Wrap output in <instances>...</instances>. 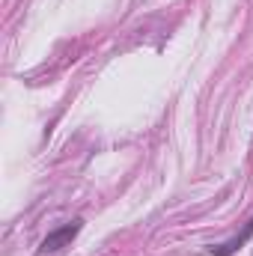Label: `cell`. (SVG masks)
Returning <instances> with one entry per match:
<instances>
[{"instance_id":"obj_1","label":"cell","mask_w":253,"mask_h":256,"mask_svg":"<svg viewBox=\"0 0 253 256\" xmlns=\"http://www.w3.org/2000/svg\"><path fill=\"white\" fill-rule=\"evenodd\" d=\"M80 230H84V220H80V218H74V220H68V224H63V226L51 230V232L42 238V244H39V254H57V250L68 248Z\"/></svg>"},{"instance_id":"obj_2","label":"cell","mask_w":253,"mask_h":256,"mask_svg":"<svg viewBox=\"0 0 253 256\" xmlns=\"http://www.w3.org/2000/svg\"><path fill=\"white\" fill-rule=\"evenodd\" d=\"M250 236H253V218L244 224V230L242 232H236L230 242H220V244H212L208 248V256H232L238 248H244L248 242H250Z\"/></svg>"}]
</instances>
